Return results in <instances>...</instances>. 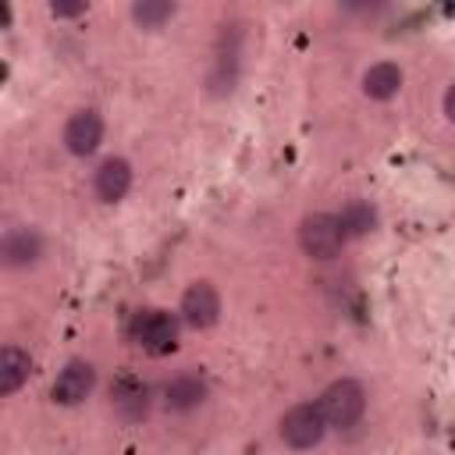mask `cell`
<instances>
[{
	"mask_svg": "<svg viewBox=\"0 0 455 455\" xmlns=\"http://www.w3.org/2000/svg\"><path fill=\"white\" fill-rule=\"evenodd\" d=\"M320 409H323L327 427L348 430V427H355V423L363 419V412H366V391H363L359 380L341 377V380H334V384L320 395Z\"/></svg>",
	"mask_w": 455,
	"mask_h": 455,
	"instance_id": "cell-1",
	"label": "cell"
},
{
	"mask_svg": "<svg viewBox=\"0 0 455 455\" xmlns=\"http://www.w3.org/2000/svg\"><path fill=\"white\" fill-rule=\"evenodd\" d=\"M341 242H345V228L334 213H309L302 217L299 224V245L306 256L313 259H331L341 252Z\"/></svg>",
	"mask_w": 455,
	"mask_h": 455,
	"instance_id": "cell-2",
	"label": "cell"
},
{
	"mask_svg": "<svg viewBox=\"0 0 455 455\" xmlns=\"http://www.w3.org/2000/svg\"><path fill=\"white\" fill-rule=\"evenodd\" d=\"M323 434H327V419H323L320 402H299L281 419V437L291 448H313L323 441Z\"/></svg>",
	"mask_w": 455,
	"mask_h": 455,
	"instance_id": "cell-3",
	"label": "cell"
},
{
	"mask_svg": "<svg viewBox=\"0 0 455 455\" xmlns=\"http://www.w3.org/2000/svg\"><path fill=\"white\" fill-rule=\"evenodd\" d=\"M135 338L149 355H167L178 345V320L171 313L149 309L135 320Z\"/></svg>",
	"mask_w": 455,
	"mask_h": 455,
	"instance_id": "cell-4",
	"label": "cell"
},
{
	"mask_svg": "<svg viewBox=\"0 0 455 455\" xmlns=\"http://www.w3.org/2000/svg\"><path fill=\"white\" fill-rule=\"evenodd\" d=\"M100 142H103V117L96 110H78V114L68 117V124H64V146H68V153L89 156V153H96Z\"/></svg>",
	"mask_w": 455,
	"mask_h": 455,
	"instance_id": "cell-5",
	"label": "cell"
},
{
	"mask_svg": "<svg viewBox=\"0 0 455 455\" xmlns=\"http://www.w3.org/2000/svg\"><path fill=\"white\" fill-rule=\"evenodd\" d=\"M181 316H185V323H192V327H210V323H217V316H220V295H217V288H213L210 281L188 284V291L181 295Z\"/></svg>",
	"mask_w": 455,
	"mask_h": 455,
	"instance_id": "cell-6",
	"label": "cell"
},
{
	"mask_svg": "<svg viewBox=\"0 0 455 455\" xmlns=\"http://www.w3.org/2000/svg\"><path fill=\"white\" fill-rule=\"evenodd\" d=\"M92 384H96V370H92L89 363L75 359V363H68V366L57 373V380H53V402H60V405H78V402L89 398Z\"/></svg>",
	"mask_w": 455,
	"mask_h": 455,
	"instance_id": "cell-7",
	"label": "cell"
},
{
	"mask_svg": "<svg viewBox=\"0 0 455 455\" xmlns=\"http://www.w3.org/2000/svg\"><path fill=\"white\" fill-rule=\"evenodd\" d=\"M128 188H132V164L121 160V156L103 160L100 171H96V196L103 203H117Z\"/></svg>",
	"mask_w": 455,
	"mask_h": 455,
	"instance_id": "cell-8",
	"label": "cell"
},
{
	"mask_svg": "<svg viewBox=\"0 0 455 455\" xmlns=\"http://www.w3.org/2000/svg\"><path fill=\"white\" fill-rule=\"evenodd\" d=\"M0 252H4V263L7 267H21V263H36L39 252H43V242L36 231L28 228H11L0 242Z\"/></svg>",
	"mask_w": 455,
	"mask_h": 455,
	"instance_id": "cell-9",
	"label": "cell"
},
{
	"mask_svg": "<svg viewBox=\"0 0 455 455\" xmlns=\"http://www.w3.org/2000/svg\"><path fill=\"white\" fill-rule=\"evenodd\" d=\"M398 89H402V68H398V64L377 60V64L366 68V75H363V92H366L370 100H391Z\"/></svg>",
	"mask_w": 455,
	"mask_h": 455,
	"instance_id": "cell-10",
	"label": "cell"
},
{
	"mask_svg": "<svg viewBox=\"0 0 455 455\" xmlns=\"http://www.w3.org/2000/svg\"><path fill=\"white\" fill-rule=\"evenodd\" d=\"M28 352H21L18 345H4L0 348V395H14L25 380H28Z\"/></svg>",
	"mask_w": 455,
	"mask_h": 455,
	"instance_id": "cell-11",
	"label": "cell"
},
{
	"mask_svg": "<svg viewBox=\"0 0 455 455\" xmlns=\"http://www.w3.org/2000/svg\"><path fill=\"white\" fill-rule=\"evenodd\" d=\"M206 398V384L199 380V377H178V380H171L167 384V405L171 409H192V405H199Z\"/></svg>",
	"mask_w": 455,
	"mask_h": 455,
	"instance_id": "cell-12",
	"label": "cell"
},
{
	"mask_svg": "<svg viewBox=\"0 0 455 455\" xmlns=\"http://www.w3.org/2000/svg\"><path fill=\"white\" fill-rule=\"evenodd\" d=\"M132 18L142 28H160L167 18H174V4H167V0H142V4L132 7Z\"/></svg>",
	"mask_w": 455,
	"mask_h": 455,
	"instance_id": "cell-13",
	"label": "cell"
},
{
	"mask_svg": "<svg viewBox=\"0 0 455 455\" xmlns=\"http://www.w3.org/2000/svg\"><path fill=\"white\" fill-rule=\"evenodd\" d=\"M338 220H341V228H345V238H348V235H363V231L373 228V210H370L366 203H352V206H345V213H341Z\"/></svg>",
	"mask_w": 455,
	"mask_h": 455,
	"instance_id": "cell-14",
	"label": "cell"
},
{
	"mask_svg": "<svg viewBox=\"0 0 455 455\" xmlns=\"http://www.w3.org/2000/svg\"><path fill=\"white\" fill-rule=\"evenodd\" d=\"M82 11H85V4H50V14H57V18H75Z\"/></svg>",
	"mask_w": 455,
	"mask_h": 455,
	"instance_id": "cell-15",
	"label": "cell"
},
{
	"mask_svg": "<svg viewBox=\"0 0 455 455\" xmlns=\"http://www.w3.org/2000/svg\"><path fill=\"white\" fill-rule=\"evenodd\" d=\"M444 117L455 124V82L448 85V92H444Z\"/></svg>",
	"mask_w": 455,
	"mask_h": 455,
	"instance_id": "cell-16",
	"label": "cell"
}]
</instances>
